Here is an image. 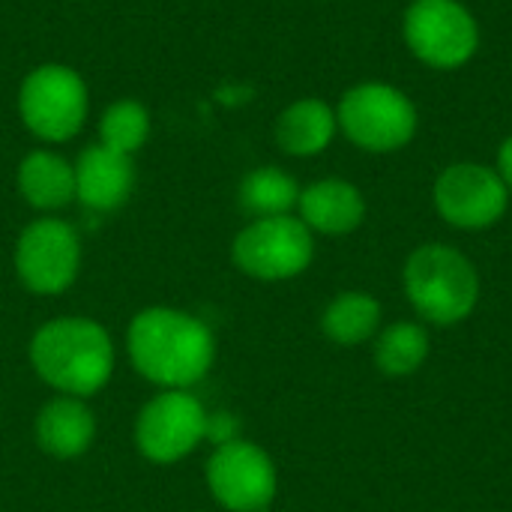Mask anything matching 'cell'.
<instances>
[{"instance_id": "6da1fadb", "label": "cell", "mask_w": 512, "mask_h": 512, "mask_svg": "<svg viewBox=\"0 0 512 512\" xmlns=\"http://www.w3.org/2000/svg\"><path fill=\"white\" fill-rule=\"evenodd\" d=\"M126 354L141 378L162 390H189L216 360L213 330L183 312L168 306H150L138 312L126 330Z\"/></svg>"}, {"instance_id": "7a4b0ae2", "label": "cell", "mask_w": 512, "mask_h": 512, "mask_svg": "<svg viewBox=\"0 0 512 512\" xmlns=\"http://www.w3.org/2000/svg\"><path fill=\"white\" fill-rule=\"evenodd\" d=\"M114 360L111 333L84 315L51 318L30 339V366L57 396H96L111 381Z\"/></svg>"}, {"instance_id": "3957f363", "label": "cell", "mask_w": 512, "mask_h": 512, "mask_svg": "<svg viewBox=\"0 0 512 512\" xmlns=\"http://www.w3.org/2000/svg\"><path fill=\"white\" fill-rule=\"evenodd\" d=\"M405 294L423 321L456 327L477 309L480 276L459 249L426 243L405 261Z\"/></svg>"}, {"instance_id": "277c9868", "label": "cell", "mask_w": 512, "mask_h": 512, "mask_svg": "<svg viewBox=\"0 0 512 512\" xmlns=\"http://www.w3.org/2000/svg\"><path fill=\"white\" fill-rule=\"evenodd\" d=\"M345 138L366 153H393L414 141L420 114L405 90L387 81H363L345 90L336 108Z\"/></svg>"}, {"instance_id": "5b68a950", "label": "cell", "mask_w": 512, "mask_h": 512, "mask_svg": "<svg viewBox=\"0 0 512 512\" xmlns=\"http://www.w3.org/2000/svg\"><path fill=\"white\" fill-rule=\"evenodd\" d=\"M90 96L84 78L66 63H42L27 72L18 90V114L42 141H69L87 120Z\"/></svg>"}, {"instance_id": "8992f818", "label": "cell", "mask_w": 512, "mask_h": 512, "mask_svg": "<svg viewBox=\"0 0 512 512\" xmlns=\"http://www.w3.org/2000/svg\"><path fill=\"white\" fill-rule=\"evenodd\" d=\"M240 273L258 282H285L309 270L315 258V237L300 216L252 219L231 246Z\"/></svg>"}, {"instance_id": "52a82bcc", "label": "cell", "mask_w": 512, "mask_h": 512, "mask_svg": "<svg viewBox=\"0 0 512 512\" xmlns=\"http://www.w3.org/2000/svg\"><path fill=\"white\" fill-rule=\"evenodd\" d=\"M402 36L408 51L432 69H459L480 48L477 18L459 0H411Z\"/></svg>"}, {"instance_id": "ba28073f", "label": "cell", "mask_w": 512, "mask_h": 512, "mask_svg": "<svg viewBox=\"0 0 512 512\" xmlns=\"http://www.w3.org/2000/svg\"><path fill=\"white\" fill-rule=\"evenodd\" d=\"M207 408L189 390L156 393L135 420V447L156 465H174L207 441Z\"/></svg>"}, {"instance_id": "9c48e42d", "label": "cell", "mask_w": 512, "mask_h": 512, "mask_svg": "<svg viewBox=\"0 0 512 512\" xmlns=\"http://www.w3.org/2000/svg\"><path fill=\"white\" fill-rule=\"evenodd\" d=\"M15 273L33 294H63L81 267V240L75 228L57 216L33 219L15 240Z\"/></svg>"}, {"instance_id": "30bf717a", "label": "cell", "mask_w": 512, "mask_h": 512, "mask_svg": "<svg viewBox=\"0 0 512 512\" xmlns=\"http://www.w3.org/2000/svg\"><path fill=\"white\" fill-rule=\"evenodd\" d=\"M432 201L447 225L483 231L504 219L510 207V189L501 174L483 162H453L438 174Z\"/></svg>"}, {"instance_id": "8fae6325", "label": "cell", "mask_w": 512, "mask_h": 512, "mask_svg": "<svg viewBox=\"0 0 512 512\" xmlns=\"http://www.w3.org/2000/svg\"><path fill=\"white\" fill-rule=\"evenodd\" d=\"M204 477L213 501L228 512H264L279 489L273 459L243 438L213 447Z\"/></svg>"}, {"instance_id": "7c38bea8", "label": "cell", "mask_w": 512, "mask_h": 512, "mask_svg": "<svg viewBox=\"0 0 512 512\" xmlns=\"http://www.w3.org/2000/svg\"><path fill=\"white\" fill-rule=\"evenodd\" d=\"M135 186L132 156L117 153L105 144L87 147L75 159V201L93 213H111L126 204Z\"/></svg>"}, {"instance_id": "4fadbf2b", "label": "cell", "mask_w": 512, "mask_h": 512, "mask_svg": "<svg viewBox=\"0 0 512 512\" xmlns=\"http://www.w3.org/2000/svg\"><path fill=\"white\" fill-rule=\"evenodd\" d=\"M300 219L312 234L324 237H342L363 225L366 219V198L363 192L342 180V177H324L300 189L297 201Z\"/></svg>"}, {"instance_id": "5bb4252c", "label": "cell", "mask_w": 512, "mask_h": 512, "mask_svg": "<svg viewBox=\"0 0 512 512\" xmlns=\"http://www.w3.org/2000/svg\"><path fill=\"white\" fill-rule=\"evenodd\" d=\"M96 441V417L84 399L54 396L36 414V444L54 459H78Z\"/></svg>"}, {"instance_id": "9a60e30c", "label": "cell", "mask_w": 512, "mask_h": 512, "mask_svg": "<svg viewBox=\"0 0 512 512\" xmlns=\"http://www.w3.org/2000/svg\"><path fill=\"white\" fill-rule=\"evenodd\" d=\"M21 198L36 210H63L75 201V165L51 150H33L18 162L15 174Z\"/></svg>"}, {"instance_id": "2e32d148", "label": "cell", "mask_w": 512, "mask_h": 512, "mask_svg": "<svg viewBox=\"0 0 512 512\" xmlns=\"http://www.w3.org/2000/svg\"><path fill=\"white\" fill-rule=\"evenodd\" d=\"M339 132L336 108L324 99H297L276 120V141L288 156H318Z\"/></svg>"}, {"instance_id": "e0dca14e", "label": "cell", "mask_w": 512, "mask_h": 512, "mask_svg": "<svg viewBox=\"0 0 512 512\" xmlns=\"http://www.w3.org/2000/svg\"><path fill=\"white\" fill-rule=\"evenodd\" d=\"M378 327H381V303L366 291L336 294L321 315L324 336L345 348L369 342L378 333Z\"/></svg>"}, {"instance_id": "ac0fdd59", "label": "cell", "mask_w": 512, "mask_h": 512, "mask_svg": "<svg viewBox=\"0 0 512 512\" xmlns=\"http://www.w3.org/2000/svg\"><path fill=\"white\" fill-rule=\"evenodd\" d=\"M237 198H240V207L252 219L288 216L297 210L300 186L288 171H282L276 165H264V168H255L243 177Z\"/></svg>"}, {"instance_id": "d6986e66", "label": "cell", "mask_w": 512, "mask_h": 512, "mask_svg": "<svg viewBox=\"0 0 512 512\" xmlns=\"http://www.w3.org/2000/svg\"><path fill=\"white\" fill-rule=\"evenodd\" d=\"M429 357V333L414 321L390 324L375 342V363L390 378L414 375Z\"/></svg>"}, {"instance_id": "ffe728a7", "label": "cell", "mask_w": 512, "mask_h": 512, "mask_svg": "<svg viewBox=\"0 0 512 512\" xmlns=\"http://www.w3.org/2000/svg\"><path fill=\"white\" fill-rule=\"evenodd\" d=\"M99 144L132 156L150 138V111L135 99H120L105 108L99 120Z\"/></svg>"}, {"instance_id": "44dd1931", "label": "cell", "mask_w": 512, "mask_h": 512, "mask_svg": "<svg viewBox=\"0 0 512 512\" xmlns=\"http://www.w3.org/2000/svg\"><path fill=\"white\" fill-rule=\"evenodd\" d=\"M237 438H240V423L234 420V414H228V411L207 414V441L213 447L228 444V441H237Z\"/></svg>"}, {"instance_id": "7402d4cb", "label": "cell", "mask_w": 512, "mask_h": 512, "mask_svg": "<svg viewBox=\"0 0 512 512\" xmlns=\"http://www.w3.org/2000/svg\"><path fill=\"white\" fill-rule=\"evenodd\" d=\"M498 174H501V180L507 183V189H510L512 195V135L510 138H504V144H501V150H498V168H495Z\"/></svg>"}]
</instances>
